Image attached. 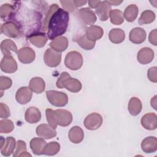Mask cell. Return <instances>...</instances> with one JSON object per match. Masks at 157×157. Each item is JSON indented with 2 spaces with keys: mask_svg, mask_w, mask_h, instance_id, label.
I'll return each mask as SVG.
<instances>
[{
  "mask_svg": "<svg viewBox=\"0 0 157 157\" xmlns=\"http://www.w3.org/2000/svg\"><path fill=\"white\" fill-rule=\"evenodd\" d=\"M13 156H31V155L26 151V143L23 140H18L16 144L15 150L13 152Z\"/></svg>",
  "mask_w": 157,
  "mask_h": 157,
  "instance_id": "obj_31",
  "label": "cell"
},
{
  "mask_svg": "<svg viewBox=\"0 0 157 157\" xmlns=\"http://www.w3.org/2000/svg\"><path fill=\"white\" fill-rule=\"evenodd\" d=\"M10 115V110L8 106L4 104L1 103L0 104V117L1 118H8Z\"/></svg>",
  "mask_w": 157,
  "mask_h": 157,
  "instance_id": "obj_42",
  "label": "cell"
},
{
  "mask_svg": "<svg viewBox=\"0 0 157 157\" xmlns=\"http://www.w3.org/2000/svg\"><path fill=\"white\" fill-rule=\"evenodd\" d=\"M36 134L40 137L45 139H50L56 136V131L50 124H41L37 126L36 130Z\"/></svg>",
  "mask_w": 157,
  "mask_h": 157,
  "instance_id": "obj_10",
  "label": "cell"
},
{
  "mask_svg": "<svg viewBox=\"0 0 157 157\" xmlns=\"http://www.w3.org/2000/svg\"><path fill=\"white\" fill-rule=\"evenodd\" d=\"M46 96L48 102L56 107H63L68 102V96L63 92L49 90L46 91Z\"/></svg>",
  "mask_w": 157,
  "mask_h": 157,
  "instance_id": "obj_4",
  "label": "cell"
},
{
  "mask_svg": "<svg viewBox=\"0 0 157 157\" xmlns=\"http://www.w3.org/2000/svg\"><path fill=\"white\" fill-rule=\"evenodd\" d=\"M108 2L110 6H117L123 2V1H108Z\"/></svg>",
  "mask_w": 157,
  "mask_h": 157,
  "instance_id": "obj_48",
  "label": "cell"
},
{
  "mask_svg": "<svg viewBox=\"0 0 157 157\" xmlns=\"http://www.w3.org/2000/svg\"><path fill=\"white\" fill-rule=\"evenodd\" d=\"M25 120L29 123H36L41 118L40 111L36 107H29L25 112Z\"/></svg>",
  "mask_w": 157,
  "mask_h": 157,
  "instance_id": "obj_20",
  "label": "cell"
},
{
  "mask_svg": "<svg viewBox=\"0 0 157 157\" xmlns=\"http://www.w3.org/2000/svg\"><path fill=\"white\" fill-rule=\"evenodd\" d=\"M12 81L10 78L5 76L0 77V89H1L2 94L3 90L9 89L12 86Z\"/></svg>",
  "mask_w": 157,
  "mask_h": 157,
  "instance_id": "obj_40",
  "label": "cell"
},
{
  "mask_svg": "<svg viewBox=\"0 0 157 157\" xmlns=\"http://www.w3.org/2000/svg\"><path fill=\"white\" fill-rule=\"evenodd\" d=\"M46 144V142L42 137H35L30 141L31 149L37 155H42V150Z\"/></svg>",
  "mask_w": 157,
  "mask_h": 157,
  "instance_id": "obj_24",
  "label": "cell"
},
{
  "mask_svg": "<svg viewBox=\"0 0 157 157\" xmlns=\"http://www.w3.org/2000/svg\"><path fill=\"white\" fill-rule=\"evenodd\" d=\"M140 123L145 129L154 130L157 128V116L155 113H146L142 117Z\"/></svg>",
  "mask_w": 157,
  "mask_h": 157,
  "instance_id": "obj_13",
  "label": "cell"
},
{
  "mask_svg": "<svg viewBox=\"0 0 157 157\" xmlns=\"http://www.w3.org/2000/svg\"><path fill=\"white\" fill-rule=\"evenodd\" d=\"M44 60L48 66L56 67L61 63V55L52 48H47L44 53Z\"/></svg>",
  "mask_w": 157,
  "mask_h": 157,
  "instance_id": "obj_5",
  "label": "cell"
},
{
  "mask_svg": "<svg viewBox=\"0 0 157 157\" xmlns=\"http://www.w3.org/2000/svg\"><path fill=\"white\" fill-rule=\"evenodd\" d=\"M156 96H155L151 99V105L154 108V109L156 110Z\"/></svg>",
  "mask_w": 157,
  "mask_h": 157,
  "instance_id": "obj_47",
  "label": "cell"
},
{
  "mask_svg": "<svg viewBox=\"0 0 157 157\" xmlns=\"http://www.w3.org/2000/svg\"><path fill=\"white\" fill-rule=\"evenodd\" d=\"M14 125L12 121L8 119H4L0 121V132L9 133L13 130Z\"/></svg>",
  "mask_w": 157,
  "mask_h": 157,
  "instance_id": "obj_38",
  "label": "cell"
},
{
  "mask_svg": "<svg viewBox=\"0 0 157 157\" xmlns=\"http://www.w3.org/2000/svg\"><path fill=\"white\" fill-rule=\"evenodd\" d=\"M102 123V117L98 113H91L89 114L84 120V126L89 130H95L98 129Z\"/></svg>",
  "mask_w": 157,
  "mask_h": 157,
  "instance_id": "obj_6",
  "label": "cell"
},
{
  "mask_svg": "<svg viewBox=\"0 0 157 157\" xmlns=\"http://www.w3.org/2000/svg\"><path fill=\"white\" fill-rule=\"evenodd\" d=\"M60 3L61 4L64 10L67 11V12H73L76 7L74 3V1H61Z\"/></svg>",
  "mask_w": 157,
  "mask_h": 157,
  "instance_id": "obj_41",
  "label": "cell"
},
{
  "mask_svg": "<svg viewBox=\"0 0 157 157\" xmlns=\"http://www.w3.org/2000/svg\"><path fill=\"white\" fill-rule=\"evenodd\" d=\"M142 104L140 100L137 97H132L129 101L128 110L131 115L136 116L142 110Z\"/></svg>",
  "mask_w": 157,
  "mask_h": 157,
  "instance_id": "obj_27",
  "label": "cell"
},
{
  "mask_svg": "<svg viewBox=\"0 0 157 157\" xmlns=\"http://www.w3.org/2000/svg\"><path fill=\"white\" fill-rule=\"evenodd\" d=\"M32 95V90L29 87L23 86L17 90L15 98L18 103L21 104H26L31 101Z\"/></svg>",
  "mask_w": 157,
  "mask_h": 157,
  "instance_id": "obj_12",
  "label": "cell"
},
{
  "mask_svg": "<svg viewBox=\"0 0 157 157\" xmlns=\"http://www.w3.org/2000/svg\"><path fill=\"white\" fill-rule=\"evenodd\" d=\"M155 19V13L150 10H146L144 11L139 19V23L140 25H145V24H149L152 23Z\"/></svg>",
  "mask_w": 157,
  "mask_h": 157,
  "instance_id": "obj_34",
  "label": "cell"
},
{
  "mask_svg": "<svg viewBox=\"0 0 157 157\" xmlns=\"http://www.w3.org/2000/svg\"><path fill=\"white\" fill-rule=\"evenodd\" d=\"M68 137L71 142L74 144H78L81 142L83 139V131L80 126H73L69 131Z\"/></svg>",
  "mask_w": 157,
  "mask_h": 157,
  "instance_id": "obj_22",
  "label": "cell"
},
{
  "mask_svg": "<svg viewBox=\"0 0 157 157\" xmlns=\"http://www.w3.org/2000/svg\"><path fill=\"white\" fill-rule=\"evenodd\" d=\"M17 55L19 61L23 64H29L32 63L36 58L35 52L29 47L21 48L18 50Z\"/></svg>",
  "mask_w": 157,
  "mask_h": 157,
  "instance_id": "obj_8",
  "label": "cell"
},
{
  "mask_svg": "<svg viewBox=\"0 0 157 157\" xmlns=\"http://www.w3.org/2000/svg\"><path fill=\"white\" fill-rule=\"evenodd\" d=\"M78 17L80 20L85 25H91L96 21V16L94 12L90 8L85 7L80 9L78 12Z\"/></svg>",
  "mask_w": 157,
  "mask_h": 157,
  "instance_id": "obj_7",
  "label": "cell"
},
{
  "mask_svg": "<svg viewBox=\"0 0 157 157\" xmlns=\"http://www.w3.org/2000/svg\"><path fill=\"white\" fill-rule=\"evenodd\" d=\"M18 68L17 63L11 55L4 56L1 61V69L6 73H13Z\"/></svg>",
  "mask_w": 157,
  "mask_h": 157,
  "instance_id": "obj_9",
  "label": "cell"
},
{
  "mask_svg": "<svg viewBox=\"0 0 157 157\" xmlns=\"http://www.w3.org/2000/svg\"><path fill=\"white\" fill-rule=\"evenodd\" d=\"M138 12V7L135 4H130L125 9L123 16L128 21L132 22L137 18Z\"/></svg>",
  "mask_w": 157,
  "mask_h": 157,
  "instance_id": "obj_30",
  "label": "cell"
},
{
  "mask_svg": "<svg viewBox=\"0 0 157 157\" xmlns=\"http://www.w3.org/2000/svg\"><path fill=\"white\" fill-rule=\"evenodd\" d=\"M75 41H76L82 48L86 50H90L93 49L95 45V42L90 40L86 37V36L85 34L80 36L78 38L75 39Z\"/></svg>",
  "mask_w": 157,
  "mask_h": 157,
  "instance_id": "obj_35",
  "label": "cell"
},
{
  "mask_svg": "<svg viewBox=\"0 0 157 157\" xmlns=\"http://www.w3.org/2000/svg\"><path fill=\"white\" fill-rule=\"evenodd\" d=\"M45 115L48 124L53 128L55 129L58 125L57 116L55 110H53L51 109H47L45 110Z\"/></svg>",
  "mask_w": 157,
  "mask_h": 157,
  "instance_id": "obj_37",
  "label": "cell"
},
{
  "mask_svg": "<svg viewBox=\"0 0 157 157\" xmlns=\"http://www.w3.org/2000/svg\"><path fill=\"white\" fill-rule=\"evenodd\" d=\"M51 48L58 52H61L66 50L68 47V40L66 37L59 36L53 39L50 43Z\"/></svg>",
  "mask_w": 157,
  "mask_h": 157,
  "instance_id": "obj_21",
  "label": "cell"
},
{
  "mask_svg": "<svg viewBox=\"0 0 157 157\" xmlns=\"http://www.w3.org/2000/svg\"><path fill=\"white\" fill-rule=\"evenodd\" d=\"M146 33L145 30L140 27L133 28L129 33V40L131 42L139 44L145 41L146 39Z\"/></svg>",
  "mask_w": 157,
  "mask_h": 157,
  "instance_id": "obj_16",
  "label": "cell"
},
{
  "mask_svg": "<svg viewBox=\"0 0 157 157\" xmlns=\"http://www.w3.org/2000/svg\"><path fill=\"white\" fill-rule=\"evenodd\" d=\"M15 139L12 137H7L4 145L1 147V154L5 156H10L14 151L16 147Z\"/></svg>",
  "mask_w": 157,
  "mask_h": 157,
  "instance_id": "obj_26",
  "label": "cell"
},
{
  "mask_svg": "<svg viewBox=\"0 0 157 157\" xmlns=\"http://www.w3.org/2000/svg\"><path fill=\"white\" fill-rule=\"evenodd\" d=\"M154 58V52L149 47H144L137 53V59L142 64H147L152 61Z\"/></svg>",
  "mask_w": 157,
  "mask_h": 157,
  "instance_id": "obj_15",
  "label": "cell"
},
{
  "mask_svg": "<svg viewBox=\"0 0 157 157\" xmlns=\"http://www.w3.org/2000/svg\"><path fill=\"white\" fill-rule=\"evenodd\" d=\"M14 7L9 4H3L0 8V16L3 20L10 17L12 14Z\"/></svg>",
  "mask_w": 157,
  "mask_h": 157,
  "instance_id": "obj_39",
  "label": "cell"
},
{
  "mask_svg": "<svg viewBox=\"0 0 157 157\" xmlns=\"http://www.w3.org/2000/svg\"><path fill=\"white\" fill-rule=\"evenodd\" d=\"M59 7L56 4H53L50 6L47 14L45 16V18L44 20L43 23H42V31H45L47 30V26H48V23L50 20V18L52 16V15L59 9Z\"/></svg>",
  "mask_w": 157,
  "mask_h": 157,
  "instance_id": "obj_36",
  "label": "cell"
},
{
  "mask_svg": "<svg viewBox=\"0 0 157 157\" xmlns=\"http://www.w3.org/2000/svg\"><path fill=\"white\" fill-rule=\"evenodd\" d=\"M29 87L33 92L37 94H40L44 91L45 83L41 77H36L32 78L29 81Z\"/></svg>",
  "mask_w": 157,
  "mask_h": 157,
  "instance_id": "obj_23",
  "label": "cell"
},
{
  "mask_svg": "<svg viewBox=\"0 0 157 157\" xmlns=\"http://www.w3.org/2000/svg\"><path fill=\"white\" fill-rule=\"evenodd\" d=\"M5 143V139H4V137L2 136L1 137V147H2L4 144Z\"/></svg>",
  "mask_w": 157,
  "mask_h": 157,
  "instance_id": "obj_49",
  "label": "cell"
},
{
  "mask_svg": "<svg viewBox=\"0 0 157 157\" xmlns=\"http://www.w3.org/2000/svg\"><path fill=\"white\" fill-rule=\"evenodd\" d=\"M60 150V145L56 142H51L47 144L42 150V154L52 156L57 154Z\"/></svg>",
  "mask_w": 157,
  "mask_h": 157,
  "instance_id": "obj_32",
  "label": "cell"
},
{
  "mask_svg": "<svg viewBox=\"0 0 157 157\" xmlns=\"http://www.w3.org/2000/svg\"><path fill=\"white\" fill-rule=\"evenodd\" d=\"M110 21L113 25H120L124 21V16L123 12L118 9L111 10L109 12Z\"/></svg>",
  "mask_w": 157,
  "mask_h": 157,
  "instance_id": "obj_33",
  "label": "cell"
},
{
  "mask_svg": "<svg viewBox=\"0 0 157 157\" xmlns=\"http://www.w3.org/2000/svg\"><path fill=\"white\" fill-rule=\"evenodd\" d=\"M1 50L4 56L11 55L10 51H13L15 52H18L17 47L15 44L11 39H5L2 41L1 44Z\"/></svg>",
  "mask_w": 157,
  "mask_h": 157,
  "instance_id": "obj_29",
  "label": "cell"
},
{
  "mask_svg": "<svg viewBox=\"0 0 157 157\" xmlns=\"http://www.w3.org/2000/svg\"><path fill=\"white\" fill-rule=\"evenodd\" d=\"M85 34L90 40L96 42V40L100 39L102 37L104 31L99 26L91 25L86 29Z\"/></svg>",
  "mask_w": 157,
  "mask_h": 157,
  "instance_id": "obj_18",
  "label": "cell"
},
{
  "mask_svg": "<svg viewBox=\"0 0 157 157\" xmlns=\"http://www.w3.org/2000/svg\"><path fill=\"white\" fill-rule=\"evenodd\" d=\"M87 2L86 1H75V0H74V3L75 6V7H80V6H82L83 5L85 4Z\"/></svg>",
  "mask_w": 157,
  "mask_h": 157,
  "instance_id": "obj_46",
  "label": "cell"
},
{
  "mask_svg": "<svg viewBox=\"0 0 157 157\" xmlns=\"http://www.w3.org/2000/svg\"><path fill=\"white\" fill-rule=\"evenodd\" d=\"M1 32L9 37H17L20 33L19 27L12 21H7L2 24L1 26Z\"/></svg>",
  "mask_w": 157,
  "mask_h": 157,
  "instance_id": "obj_11",
  "label": "cell"
},
{
  "mask_svg": "<svg viewBox=\"0 0 157 157\" xmlns=\"http://www.w3.org/2000/svg\"><path fill=\"white\" fill-rule=\"evenodd\" d=\"M57 116L58 125L61 126H67L69 125L72 121V113L65 109H57L55 110Z\"/></svg>",
  "mask_w": 157,
  "mask_h": 157,
  "instance_id": "obj_14",
  "label": "cell"
},
{
  "mask_svg": "<svg viewBox=\"0 0 157 157\" xmlns=\"http://www.w3.org/2000/svg\"><path fill=\"white\" fill-rule=\"evenodd\" d=\"M101 1H88V3L89 6L93 9H96L101 3Z\"/></svg>",
  "mask_w": 157,
  "mask_h": 157,
  "instance_id": "obj_45",
  "label": "cell"
},
{
  "mask_svg": "<svg viewBox=\"0 0 157 157\" xmlns=\"http://www.w3.org/2000/svg\"><path fill=\"white\" fill-rule=\"evenodd\" d=\"M56 84L58 88H64L72 93L80 91L82 87L81 82L76 78L71 77L67 72H63L61 74Z\"/></svg>",
  "mask_w": 157,
  "mask_h": 157,
  "instance_id": "obj_2",
  "label": "cell"
},
{
  "mask_svg": "<svg viewBox=\"0 0 157 157\" xmlns=\"http://www.w3.org/2000/svg\"><path fill=\"white\" fill-rule=\"evenodd\" d=\"M142 150L147 153H154L157 150V139L154 136L145 137L141 143Z\"/></svg>",
  "mask_w": 157,
  "mask_h": 157,
  "instance_id": "obj_17",
  "label": "cell"
},
{
  "mask_svg": "<svg viewBox=\"0 0 157 157\" xmlns=\"http://www.w3.org/2000/svg\"><path fill=\"white\" fill-rule=\"evenodd\" d=\"M69 20V13L61 8H59L51 17L47 26V37L53 40L66 31Z\"/></svg>",
  "mask_w": 157,
  "mask_h": 157,
  "instance_id": "obj_1",
  "label": "cell"
},
{
  "mask_svg": "<svg viewBox=\"0 0 157 157\" xmlns=\"http://www.w3.org/2000/svg\"><path fill=\"white\" fill-rule=\"evenodd\" d=\"M111 10V6L108 1H101L96 9V13L101 21H106L109 17V12Z\"/></svg>",
  "mask_w": 157,
  "mask_h": 157,
  "instance_id": "obj_19",
  "label": "cell"
},
{
  "mask_svg": "<svg viewBox=\"0 0 157 157\" xmlns=\"http://www.w3.org/2000/svg\"><path fill=\"white\" fill-rule=\"evenodd\" d=\"M109 38L112 43L120 44L124 40L125 33L123 29L120 28H114L110 31Z\"/></svg>",
  "mask_w": 157,
  "mask_h": 157,
  "instance_id": "obj_28",
  "label": "cell"
},
{
  "mask_svg": "<svg viewBox=\"0 0 157 157\" xmlns=\"http://www.w3.org/2000/svg\"><path fill=\"white\" fill-rule=\"evenodd\" d=\"M157 29H154L153 31L150 32L148 36V40L151 44H152L154 45H157Z\"/></svg>",
  "mask_w": 157,
  "mask_h": 157,
  "instance_id": "obj_44",
  "label": "cell"
},
{
  "mask_svg": "<svg viewBox=\"0 0 157 157\" xmlns=\"http://www.w3.org/2000/svg\"><path fill=\"white\" fill-rule=\"evenodd\" d=\"M83 61V57L78 52L71 51L67 53L64 59V64L71 70L76 71L82 66Z\"/></svg>",
  "mask_w": 157,
  "mask_h": 157,
  "instance_id": "obj_3",
  "label": "cell"
},
{
  "mask_svg": "<svg viewBox=\"0 0 157 157\" xmlns=\"http://www.w3.org/2000/svg\"><path fill=\"white\" fill-rule=\"evenodd\" d=\"M28 39L33 45L39 48L43 47L48 40L45 33L32 34L28 36Z\"/></svg>",
  "mask_w": 157,
  "mask_h": 157,
  "instance_id": "obj_25",
  "label": "cell"
},
{
  "mask_svg": "<svg viewBox=\"0 0 157 157\" xmlns=\"http://www.w3.org/2000/svg\"><path fill=\"white\" fill-rule=\"evenodd\" d=\"M156 72H157V67L156 66H153L150 67L147 72V76L148 79L154 83L157 82V77H156Z\"/></svg>",
  "mask_w": 157,
  "mask_h": 157,
  "instance_id": "obj_43",
  "label": "cell"
}]
</instances>
